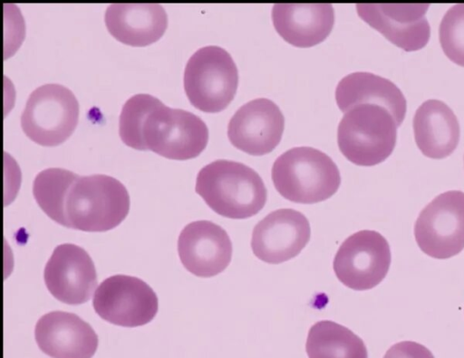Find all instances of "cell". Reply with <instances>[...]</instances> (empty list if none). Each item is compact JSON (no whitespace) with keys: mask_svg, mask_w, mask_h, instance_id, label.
I'll return each mask as SVG.
<instances>
[{"mask_svg":"<svg viewBox=\"0 0 464 358\" xmlns=\"http://www.w3.org/2000/svg\"><path fill=\"white\" fill-rule=\"evenodd\" d=\"M195 190L216 213L230 219H246L257 214L267 198L265 184L254 169L226 159L216 160L201 168Z\"/></svg>","mask_w":464,"mask_h":358,"instance_id":"1","label":"cell"},{"mask_svg":"<svg viewBox=\"0 0 464 358\" xmlns=\"http://www.w3.org/2000/svg\"><path fill=\"white\" fill-rule=\"evenodd\" d=\"M208 140V127L199 117L165 106L152 96L133 148L150 150L169 159L187 160L198 156Z\"/></svg>","mask_w":464,"mask_h":358,"instance_id":"2","label":"cell"},{"mask_svg":"<svg viewBox=\"0 0 464 358\" xmlns=\"http://www.w3.org/2000/svg\"><path fill=\"white\" fill-rule=\"evenodd\" d=\"M272 180L276 191L297 203H315L334 195L341 184L335 163L309 146L291 148L274 162Z\"/></svg>","mask_w":464,"mask_h":358,"instance_id":"3","label":"cell"},{"mask_svg":"<svg viewBox=\"0 0 464 358\" xmlns=\"http://www.w3.org/2000/svg\"><path fill=\"white\" fill-rule=\"evenodd\" d=\"M130 196L125 186L106 174L80 176L67 193L66 226L83 231H106L127 216Z\"/></svg>","mask_w":464,"mask_h":358,"instance_id":"4","label":"cell"},{"mask_svg":"<svg viewBox=\"0 0 464 358\" xmlns=\"http://www.w3.org/2000/svg\"><path fill=\"white\" fill-rule=\"evenodd\" d=\"M397 127L393 116L385 108L370 103L355 105L339 123V149L357 165H375L392 153Z\"/></svg>","mask_w":464,"mask_h":358,"instance_id":"5","label":"cell"},{"mask_svg":"<svg viewBox=\"0 0 464 358\" xmlns=\"http://www.w3.org/2000/svg\"><path fill=\"white\" fill-rule=\"evenodd\" d=\"M184 90L189 102L207 113L224 110L233 100L238 71L231 55L218 46L198 49L184 71Z\"/></svg>","mask_w":464,"mask_h":358,"instance_id":"6","label":"cell"},{"mask_svg":"<svg viewBox=\"0 0 464 358\" xmlns=\"http://www.w3.org/2000/svg\"><path fill=\"white\" fill-rule=\"evenodd\" d=\"M78 118L79 104L73 93L60 84H44L27 99L21 127L36 144L55 146L72 134Z\"/></svg>","mask_w":464,"mask_h":358,"instance_id":"7","label":"cell"},{"mask_svg":"<svg viewBox=\"0 0 464 358\" xmlns=\"http://www.w3.org/2000/svg\"><path fill=\"white\" fill-rule=\"evenodd\" d=\"M415 240L428 256L445 259L464 249V193L448 191L435 197L420 212Z\"/></svg>","mask_w":464,"mask_h":358,"instance_id":"8","label":"cell"},{"mask_svg":"<svg viewBox=\"0 0 464 358\" xmlns=\"http://www.w3.org/2000/svg\"><path fill=\"white\" fill-rule=\"evenodd\" d=\"M391 259L387 240L378 231L363 230L341 244L333 267L344 286L353 290H368L386 277Z\"/></svg>","mask_w":464,"mask_h":358,"instance_id":"9","label":"cell"},{"mask_svg":"<svg viewBox=\"0 0 464 358\" xmlns=\"http://www.w3.org/2000/svg\"><path fill=\"white\" fill-rule=\"evenodd\" d=\"M92 306L102 319L117 325L135 327L153 319L158 312V297L143 280L115 275L97 287Z\"/></svg>","mask_w":464,"mask_h":358,"instance_id":"10","label":"cell"},{"mask_svg":"<svg viewBox=\"0 0 464 358\" xmlns=\"http://www.w3.org/2000/svg\"><path fill=\"white\" fill-rule=\"evenodd\" d=\"M310 224L294 209L268 213L254 228L251 239L256 257L269 264H279L297 256L309 241Z\"/></svg>","mask_w":464,"mask_h":358,"instance_id":"11","label":"cell"},{"mask_svg":"<svg viewBox=\"0 0 464 358\" xmlns=\"http://www.w3.org/2000/svg\"><path fill=\"white\" fill-rule=\"evenodd\" d=\"M285 118L268 99H256L241 106L231 118L227 137L237 149L251 155H264L280 143Z\"/></svg>","mask_w":464,"mask_h":358,"instance_id":"12","label":"cell"},{"mask_svg":"<svg viewBox=\"0 0 464 358\" xmlns=\"http://www.w3.org/2000/svg\"><path fill=\"white\" fill-rule=\"evenodd\" d=\"M44 278L49 292L68 305L87 302L97 286L91 257L82 248L70 243L54 249L45 265Z\"/></svg>","mask_w":464,"mask_h":358,"instance_id":"13","label":"cell"},{"mask_svg":"<svg viewBox=\"0 0 464 358\" xmlns=\"http://www.w3.org/2000/svg\"><path fill=\"white\" fill-rule=\"evenodd\" d=\"M429 4H358L359 16L391 42L406 52L423 48L430 27L425 17Z\"/></svg>","mask_w":464,"mask_h":358,"instance_id":"14","label":"cell"},{"mask_svg":"<svg viewBox=\"0 0 464 358\" xmlns=\"http://www.w3.org/2000/svg\"><path fill=\"white\" fill-rule=\"evenodd\" d=\"M178 252L187 270L198 277L210 278L229 265L233 247L222 227L210 221H196L181 231Z\"/></svg>","mask_w":464,"mask_h":358,"instance_id":"15","label":"cell"},{"mask_svg":"<svg viewBox=\"0 0 464 358\" xmlns=\"http://www.w3.org/2000/svg\"><path fill=\"white\" fill-rule=\"evenodd\" d=\"M34 336L41 351L52 358H92L98 347L92 327L69 312L44 315L36 323Z\"/></svg>","mask_w":464,"mask_h":358,"instance_id":"16","label":"cell"},{"mask_svg":"<svg viewBox=\"0 0 464 358\" xmlns=\"http://www.w3.org/2000/svg\"><path fill=\"white\" fill-rule=\"evenodd\" d=\"M275 29L288 43L307 48L322 42L334 24L329 4H276L272 9Z\"/></svg>","mask_w":464,"mask_h":358,"instance_id":"17","label":"cell"},{"mask_svg":"<svg viewBox=\"0 0 464 358\" xmlns=\"http://www.w3.org/2000/svg\"><path fill=\"white\" fill-rule=\"evenodd\" d=\"M104 21L114 38L136 47L158 41L168 25L167 14L159 4H111Z\"/></svg>","mask_w":464,"mask_h":358,"instance_id":"18","label":"cell"},{"mask_svg":"<svg viewBox=\"0 0 464 358\" xmlns=\"http://www.w3.org/2000/svg\"><path fill=\"white\" fill-rule=\"evenodd\" d=\"M415 142L428 157L441 159L455 150L459 140V124L451 108L438 99L424 101L413 118Z\"/></svg>","mask_w":464,"mask_h":358,"instance_id":"19","label":"cell"},{"mask_svg":"<svg viewBox=\"0 0 464 358\" xmlns=\"http://www.w3.org/2000/svg\"><path fill=\"white\" fill-rule=\"evenodd\" d=\"M338 108L346 112L355 105L370 103L388 109L398 127L406 114V99L391 80L371 72H353L343 77L335 90Z\"/></svg>","mask_w":464,"mask_h":358,"instance_id":"20","label":"cell"},{"mask_svg":"<svg viewBox=\"0 0 464 358\" xmlns=\"http://www.w3.org/2000/svg\"><path fill=\"white\" fill-rule=\"evenodd\" d=\"M305 349L309 358H368L363 341L349 328L330 320L311 326Z\"/></svg>","mask_w":464,"mask_h":358,"instance_id":"21","label":"cell"},{"mask_svg":"<svg viewBox=\"0 0 464 358\" xmlns=\"http://www.w3.org/2000/svg\"><path fill=\"white\" fill-rule=\"evenodd\" d=\"M78 174L63 168H47L35 176L33 193L40 208L55 222L66 226L64 206Z\"/></svg>","mask_w":464,"mask_h":358,"instance_id":"22","label":"cell"},{"mask_svg":"<svg viewBox=\"0 0 464 358\" xmlns=\"http://www.w3.org/2000/svg\"><path fill=\"white\" fill-rule=\"evenodd\" d=\"M439 35L445 55L464 67V4L455 5L446 12L440 24Z\"/></svg>","mask_w":464,"mask_h":358,"instance_id":"23","label":"cell"},{"mask_svg":"<svg viewBox=\"0 0 464 358\" xmlns=\"http://www.w3.org/2000/svg\"><path fill=\"white\" fill-rule=\"evenodd\" d=\"M383 358H434V356L427 347L419 343L402 341L392 345Z\"/></svg>","mask_w":464,"mask_h":358,"instance_id":"24","label":"cell"}]
</instances>
